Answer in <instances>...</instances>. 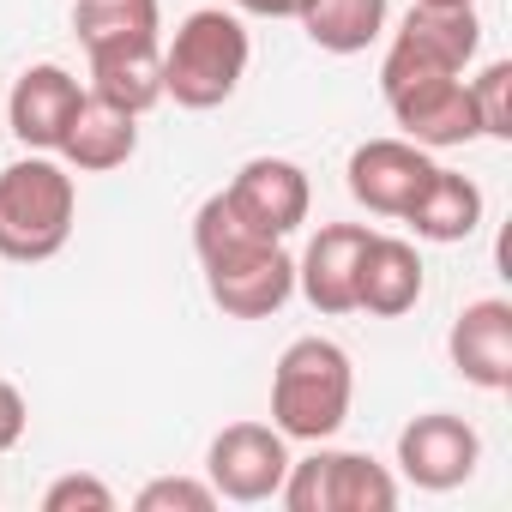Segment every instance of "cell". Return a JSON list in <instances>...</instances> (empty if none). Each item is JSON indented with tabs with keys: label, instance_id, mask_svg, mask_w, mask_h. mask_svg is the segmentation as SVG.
<instances>
[{
	"label": "cell",
	"instance_id": "1",
	"mask_svg": "<svg viewBox=\"0 0 512 512\" xmlns=\"http://www.w3.org/2000/svg\"><path fill=\"white\" fill-rule=\"evenodd\" d=\"M193 253L205 266V290L229 320H272L296 296V260L278 235L253 229L229 193H211L193 217Z\"/></svg>",
	"mask_w": 512,
	"mask_h": 512
},
{
	"label": "cell",
	"instance_id": "2",
	"mask_svg": "<svg viewBox=\"0 0 512 512\" xmlns=\"http://www.w3.org/2000/svg\"><path fill=\"white\" fill-rule=\"evenodd\" d=\"M350 398H356L350 356L332 338H296L272 374V428L284 440L320 446L350 422Z\"/></svg>",
	"mask_w": 512,
	"mask_h": 512
},
{
	"label": "cell",
	"instance_id": "3",
	"mask_svg": "<svg viewBox=\"0 0 512 512\" xmlns=\"http://www.w3.org/2000/svg\"><path fill=\"white\" fill-rule=\"evenodd\" d=\"M79 187L55 157H25L0 169V260L43 266L67 247Z\"/></svg>",
	"mask_w": 512,
	"mask_h": 512
},
{
	"label": "cell",
	"instance_id": "4",
	"mask_svg": "<svg viewBox=\"0 0 512 512\" xmlns=\"http://www.w3.org/2000/svg\"><path fill=\"white\" fill-rule=\"evenodd\" d=\"M247 73V31L223 7H199L175 25V43L163 49V97L181 109H217L235 97Z\"/></svg>",
	"mask_w": 512,
	"mask_h": 512
},
{
	"label": "cell",
	"instance_id": "5",
	"mask_svg": "<svg viewBox=\"0 0 512 512\" xmlns=\"http://www.w3.org/2000/svg\"><path fill=\"white\" fill-rule=\"evenodd\" d=\"M284 506L290 512H392L398 506V482L386 476V464H374L368 452H332L320 440L314 458H290L284 476Z\"/></svg>",
	"mask_w": 512,
	"mask_h": 512
},
{
	"label": "cell",
	"instance_id": "6",
	"mask_svg": "<svg viewBox=\"0 0 512 512\" xmlns=\"http://www.w3.org/2000/svg\"><path fill=\"white\" fill-rule=\"evenodd\" d=\"M476 43H482L476 7H428V0H416L380 61V91L404 79H428V73H464L476 61Z\"/></svg>",
	"mask_w": 512,
	"mask_h": 512
},
{
	"label": "cell",
	"instance_id": "7",
	"mask_svg": "<svg viewBox=\"0 0 512 512\" xmlns=\"http://www.w3.org/2000/svg\"><path fill=\"white\" fill-rule=\"evenodd\" d=\"M284 476H290V446L266 422H229L205 452V482L217 488V500H241V506L272 500Z\"/></svg>",
	"mask_w": 512,
	"mask_h": 512
},
{
	"label": "cell",
	"instance_id": "8",
	"mask_svg": "<svg viewBox=\"0 0 512 512\" xmlns=\"http://www.w3.org/2000/svg\"><path fill=\"white\" fill-rule=\"evenodd\" d=\"M386 109H392V121L404 127V139L422 145V151H446V145L482 139V121H476V103H470L464 73L404 79V85L386 91Z\"/></svg>",
	"mask_w": 512,
	"mask_h": 512
},
{
	"label": "cell",
	"instance_id": "9",
	"mask_svg": "<svg viewBox=\"0 0 512 512\" xmlns=\"http://www.w3.org/2000/svg\"><path fill=\"white\" fill-rule=\"evenodd\" d=\"M398 464H404V476H410L416 488L446 494V488H458V482L476 476V464H482V434H476L464 416L428 410V416H416V422L398 434Z\"/></svg>",
	"mask_w": 512,
	"mask_h": 512
},
{
	"label": "cell",
	"instance_id": "10",
	"mask_svg": "<svg viewBox=\"0 0 512 512\" xmlns=\"http://www.w3.org/2000/svg\"><path fill=\"white\" fill-rule=\"evenodd\" d=\"M229 205L253 223V229H266V235H296L308 223V205H314V187L308 175L290 163V157H253L235 169V181L223 187Z\"/></svg>",
	"mask_w": 512,
	"mask_h": 512
},
{
	"label": "cell",
	"instance_id": "11",
	"mask_svg": "<svg viewBox=\"0 0 512 512\" xmlns=\"http://www.w3.org/2000/svg\"><path fill=\"white\" fill-rule=\"evenodd\" d=\"M428 175H434V163L410 139H368L350 151V193L374 217H404L416 205V193L428 187Z\"/></svg>",
	"mask_w": 512,
	"mask_h": 512
},
{
	"label": "cell",
	"instance_id": "12",
	"mask_svg": "<svg viewBox=\"0 0 512 512\" xmlns=\"http://www.w3.org/2000/svg\"><path fill=\"white\" fill-rule=\"evenodd\" d=\"M368 235H374L368 223H326L308 241L302 266H296V284L320 314H356V272H362Z\"/></svg>",
	"mask_w": 512,
	"mask_h": 512
},
{
	"label": "cell",
	"instance_id": "13",
	"mask_svg": "<svg viewBox=\"0 0 512 512\" xmlns=\"http://www.w3.org/2000/svg\"><path fill=\"white\" fill-rule=\"evenodd\" d=\"M446 350H452V368H458L470 386L506 392V386H512V308H506L500 296L470 302V308L452 320Z\"/></svg>",
	"mask_w": 512,
	"mask_h": 512
},
{
	"label": "cell",
	"instance_id": "14",
	"mask_svg": "<svg viewBox=\"0 0 512 512\" xmlns=\"http://www.w3.org/2000/svg\"><path fill=\"white\" fill-rule=\"evenodd\" d=\"M79 103H85V91H79V79L67 73V67H55V61H43V67H31L19 85H13V103H7V121H13V133H19V145H31V151H61V133L73 127V115H79Z\"/></svg>",
	"mask_w": 512,
	"mask_h": 512
},
{
	"label": "cell",
	"instance_id": "15",
	"mask_svg": "<svg viewBox=\"0 0 512 512\" xmlns=\"http://www.w3.org/2000/svg\"><path fill=\"white\" fill-rule=\"evenodd\" d=\"M422 302V253L398 235H368L362 253V272H356V308L398 320Z\"/></svg>",
	"mask_w": 512,
	"mask_h": 512
},
{
	"label": "cell",
	"instance_id": "16",
	"mask_svg": "<svg viewBox=\"0 0 512 512\" xmlns=\"http://www.w3.org/2000/svg\"><path fill=\"white\" fill-rule=\"evenodd\" d=\"M133 151H139V115H121V109H109L103 97L85 91L73 127L61 133V157L85 175H103V169H121Z\"/></svg>",
	"mask_w": 512,
	"mask_h": 512
},
{
	"label": "cell",
	"instance_id": "17",
	"mask_svg": "<svg viewBox=\"0 0 512 512\" xmlns=\"http://www.w3.org/2000/svg\"><path fill=\"white\" fill-rule=\"evenodd\" d=\"M404 223H410L422 241H464V235H476V223H482V187H476L470 175L434 163V175H428V187L416 193V205L404 211Z\"/></svg>",
	"mask_w": 512,
	"mask_h": 512
},
{
	"label": "cell",
	"instance_id": "18",
	"mask_svg": "<svg viewBox=\"0 0 512 512\" xmlns=\"http://www.w3.org/2000/svg\"><path fill=\"white\" fill-rule=\"evenodd\" d=\"M73 31L85 55H127V49H157V0H79Z\"/></svg>",
	"mask_w": 512,
	"mask_h": 512
},
{
	"label": "cell",
	"instance_id": "19",
	"mask_svg": "<svg viewBox=\"0 0 512 512\" xmlns=\"http://www.w3.org/2000/svg\"><path fill=\"white\" fill-rule=\"evenodd\" d=\"M91 97H103L121 115H145L151 103H163V55L157 49L97 55L91 61Z\"/></svg>",
	"mask_w": 512,
	"mask_h": 512
},
{
	"label": "cell",
	"instance_id": "20",
	"mask_svg": "<svg viewBox=\"0 0 512 512\" xmlns=\"http://www.w3.org/2000/svg\"><path fill=\"white\" fill-rule=\"evenodd\" d=\"M314 49L326 55H362L380 31H386V0H314L302 13Z\"/></svg>",
	"mask_w": 512,
	"mask_h": 512
},
{
	"label": "cell",
	"instance_id": "21",
	"mask_svg": "<svg viewBox=\"0 0 512 512\" xmlns=\"http://www.w3.org/2000/svg\"><path fill=\"white\" fill-rule=\"evenodd\" d=\"M139 512H211L217 506V488L211 482H199V476H157V482H145L139 488V500H133Z\"/></svg>",
	"mask_w": 512,
	"mask_h": 512
},
{
	"label": "cell",
	"instance_id": "22",
	"mask_svg": "<svg viewBox=\"0 0 512 512\" xmlns=\"http://www.w3.org/2000/svg\"><path fill=\"white\" fill-rule=\"evenodd\" d=\"M506 91H512V67L506 61H494V67H482V79H470V103H476V121H482L488 139H512Z\"/></svg>",
	"mask_w": 512,
	"mask_h": 512
},
{
	"label": "cell",
	"instance_id": "23",
	"mask_svg": "<svg viewBox=\"0 0 512 512\" xmlns=\"http://www.w3.org/2000/svg\"><path fill=\"white\" fill-rule=\"evenodd\" d=\"M115 512V488L109 482H97V476H61V482H49V494H43V512Z\"/></svg>",
	"mask_w": 512,
	"mask_h": 512
},
{
	"label": "cell",
	"instance_id": "24",
	"mask_svg": "<svg viewBox=\"0 0 512 512\" xmlns=\"http://www.w3.org/2000/svg\"><path fill=\"white\" fill-rule=\"evenodd\" d=\"M25 398H19V386L13 380H0V452H13L19 440H25Z\"/></svg>",
	"mask_w": 512,
	"mask_h": 512
},
{
	"label": "cell",
	"instance_id": "25",
	"mask_svg": "<svg viewBox=\"0 0 512 512\" xmlns=\"http://www.w3.org/2000/svg\"><path fill=\"white\" fill-rule=\"evenodd\" d=\"M241 13H253V19H302L314 0H235Z\"/></svg>",
	"mask_w": 512,
	"mask_h": 512
},
{
	"label": "cell",
	"instance_id": "26",
	"mask_svg": "<svg viewBox=\"0 0 512 512\" xmlns=\"http://www.w3.org/2000/svg\"><path fill=\"white\" fill-rule=\"evenodd\" d=\"M428 7H476V0H428Z\"/></svg>",
	"mask_w": 512,
	"mask_h": 512
}]
</instances>
